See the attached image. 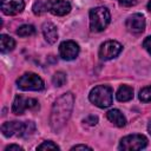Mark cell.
<instances>
[{
	"label": "cell",
	"mask_w": 151,
	"mask_h": 151,
	"mask_svg": "<svg viewBox=\"0 0 151 151\" xmlns=\"http://www.w3.org/2000/svg\"><path fill=\"white\" fill-rule=\"evenodd\" d=\"M73 104L74 96L71 92L64 93L54 101L50 117V125L53 131L61 130L64 125L67 123L73 110Z\"/></svg>",
	"instance_id": "6da1fadb"
},
{
	"label": "cell",
	"mask_w": 151,
	"mask_h": 151,
	"mask_svg": "<svg viewBox=\"0 0 151 151\" xmlns=\"http://www.w3.org/2000/svg\"><path fill=\"white\" fill-rule=\"evenodd\" d=\"M113 91L107 85H98L91 90L88 94V99L96 106L100 109H106L112 104Z\"/></svg>",
	"instance_id": "7a4b0ae2"
},
{
	"label": "cell",
	"mask_w": 151,
	"mask_h": 151,
	"mask_svg": "<svg viewBox=\"0 0 151 151\" xmlns=\"http://www.w3.org/2000/svg\"><path fill=\"white\" fill-rule=\"evenodd\" d=\"M111 14L106 7L99 6L90 11V28L92 32H101L110 24Z\"/></svg>",
	"instance_id": "3957f363"
},
{
	"label": "cell",
	"mask_w": 151,
	"mask_h": 151,
	"mask_svg": "<svg viewBox=\"0 0 151 151\" xmlns=\"http://www.w3.org/2000/svg\"><path fill=\"white\" fill-rule=\"evenodd\" d=\"M17 85L20 90L24 91H40L44 88L42 79L33 72H27L19 77L17 80Z\"/></svg>",
	"instance_id": "277c9868"
},
{
	"label": "cell",
	"mask_w": 151,
	"mask_h": 151,
	"mask_svg": "<svg viewBox=\"0 0 151 151\" xmlns=\"http://www.w3.org/2000/svg\"><path fill=\"white\" fill-rule=\"evenodd\" d=\"M147 145V139L143 134H129L122 138L119 149L120 150H142Z\"/></svg>",
	"instance_id": "5b68a950"
},
{
	"label": "cell",
	"mask_w": 151,
	"mask_h": 151,
	"mask_svg": "<svg viewBox=\"0 0 151 151\" xmlns=\"http://www.w3.org/2000/svg\"><path fill=\"white\" fill-rule=\"evenodd\" d=\"M39 109L38 100L33 98H25L20 94H17L12 105V112L14 114H22L26 110H37Z\"/></svg>",
	"instance_id": "8992f818"
},
{
	"label": "cell",
	"mask_w": 151,
	"mask_h": 151,
	"mask_svg": "<svg viewBox=\"0 0 151 151\" xmlns=\"http://www.w3.org/2000/svg\"><path fill=\"white\" fill-rule=\"evenodd\" d=\"M123 46L114 40H109L104 42L99 48V57L101 60H111L116 58L122 52Z\"/></svg>",
	"instance_id": "52a82bcc"
},
{
	"label": "cell",
	"mask_w": 151,
	"mask_h": 151,
	"mask_svg": "<svg viewBox=\"0 0 151 151\" xmlns=\"http://www.w3.org/2000/svg\"><path fill=\"white\" fill-rule=\"evenodd\" d=\"M59 54L65 60H73L79 54V46L72 40L63 41L59 46Z\"/></svg>",
	"instance_id": "ba28073f"
},
{
	"label": "cell",
	"mask_w": 151,
	"mask_h": 151,
	"mask_svg": "<svg viewBox=\"0 0 151 151\" xmlns=\"http://www.w3.org/2000/svg\"><path fill=\"white\" fill-rule=\"evenodd\" d=\"M47 11L54 15H66L71 11V4L66 0H47L46 1Z\"/></svg>",
	"instance_id": "9c48e42d"
},
{
	"label": "cell",
	"mask_w": 151,
	"mask_h": 151,
	"mask_svg": "<svg viewBox=\"0 0 151 151\" xmlns=\"http://www.w3.org/2000/svg\"><path fill=\"white\" fill-rule=\"evenodd\" d=\"M125 26H126V28L130 33L139 34L145 28V18L139 13L132 14L126 19Z\"/></svg>",
	"instance_id": "30bf717a"
},
{
	"label": "cell",
	"mask_w": 151,
	"mask_h": 151,
	"mask_svg": "<svg viewBox=\"0 0 151 151\" xmlns=\"http://www.w3.org/2000/svg\"><path fill=\"white\" fill-rule=\"evenodd\" d=\"M25 7L22 0H1V11L6 15H15L21 13Z\"/></svg>",
	"instance_id": "8fae6325"
},
{
	"label": "cell",
	"mask_w": 151,
	"mask_h": 151,
	"mask_svg": "<svg viewBox=\"0 0 151 151\" xmlns=\"http://www.w3.org/2000/svg\"><path fill=\"white\" fill-rule=\"evenodd\" d=\"M24 126L25 123L22 122H6L2 124L1 126V132L5 137H12L14 134L22 137V132H24Z\"/></svg>",
	"instance_id": "7c38bea8"
},
{
	"label": "cell",
	"mask_w": 151,
	"mask_h": 151,
	"mask_svg": "<svg viewBox=\"0 0 151 151\" xmlns=\"http://www.w3.org/2000/svg\"><path fill=\"white\" fill-rule=\"evenodd\" d=\"M42 33L46 41L50 44H54L58 40V31L52 22H45L42 25Z\"/></svg>",
	"instance_id": "4fadbf2b"
},
{
	"label": "cell",
	"mask_w": 151,
	"mask_h": 151,
	"mask_svg": "<svg viewBox=\"0 0 151 151\" xmlns=\"http://www.w3.org/2000/svg\"><path fill=\"white\" fill-rule=\"evenodd\" d=\"M106 117H107V119L111 122V123H113L116 126H118V127H123V126H125V124H126V118L124 117V114L119 111V110H117V109H113V110H110L107 113H106Z\"/></svg>",
	"instance_id": "5bb4252c"
},
{
	"label": "cell",
	"mask_w": 151,
	"mask_h": 151,
	"mask_svg": "<svg viewBox=\"0 0 151 151\" xmlns=\"http://www.w3.org/2000/svg\"><path fill=\"white\" fill-rule=\"evenodd\" d=\"M116 97H117V100L119 101H129L133 98V90L127 85H123L118 88Z\"/></svg>",
	"instance_id": "9a60e30c"
},
{
	"label": "cell",
	"mask_w": 151,
	"mask_h": 151,
	"mask_svg": "<svg viewBox=\"0 0 151 151\" xmlns=\"http://www.w3.org/2000/svg\"><path fill=\"white\" fill-rule=\"evenodd\" d=\"M0 46H1V52L6 53V52H9L14 48L15 46V41L12 37L9 35H6V34H1L0 37Z\"/></svg>",
	"instance_id": "2e32d148"
},
{
	"label": "cell",
	"mask_w": 151,
	"mask_h": 151,
	"mask_svg": "<svg viewBox=\"0 0 151 151\" xmlns=\"http://www.w3.org/2000/svg\"><path fill=\"white\" fill-rule=\"evenodd\" d=\"M35 33V28L32 25H22L17 29V34L19 37H29Z\"/></svg>",
	"instance_id": "e0dca14e"
},
{
	"label": "cell",
	"mask_w": 151,
	"mask_h": 151,
	"mask_svg": "<svg viewBox=\"0 0 151 151\" xmlns=\"http://www.w3.org/2000/svg\"><path fill=\"white\" fill-rule=\"evenodd\" d=\"M52 83H53L54 86H58V87L63 86L66 83V74L64 72H61V71L55 72L53 78H52Z\"/></svg>",
	"instance_id": "ac0fdd59"
},
{
	"label": "cell",
	"mask_w": 151,
	"mask_h": 151,
	"mask_svg": "<svg viewBox=\"0 0 151 151\" xmlns=\"http://www.w3.org/2000/svg\"><path fill=\"white\" fill-rule=\"evenodd\" d=\"M139 100L143 103H149L151 101V86H146L140 90L139 92Z\"/></svg>",
	"instance_id": "d6986e66"
},
{
	"label": "cell",
	"mask_w": 151,
	"mask_h": 151,
	"mask_svg": "<svg viewBox=\"0 0 151 151\" xmlns=\"http://www.w3.org/2000/svg\"><path fill=\"white\" fill-rule=\"evenodd\" d=\"M46 11H47L46 2H44V1H41V0H38V1L34 2V5H33V13H34V14L40 15V14H42V13L46 12Z\"/></svg>",
	"instance_id": "ffe728a7"
},
{
	"label": "cell",
	"mask_w": 151,
	"mask_h": 151,
	"mask_svg": "<svg viewBox=\"0 0 151 151\" xmlns=\"http://www.w3.org/2000/svg\"><path fill=\"white\" fill-rule=\"evenodd\" d=\"M38 150H59V146L57 144H54L53 142L47 140V142H44L42 144H40L38 146Z\"/></svg>",
	"instance_id": "44dd1931"
},
{
	"label": "cell",
	"mask_w": 151,
	"mask_h": 151,
	"mask_svg": "<svg viewBox=\"0 0 151 151\" xmlns=\"http://www.w3.org/2000/svg\"><path fill=\"white\" fill-rule=\"evenodd\" d=\"M84 123L87 124V125L93 126V125H96V124L98 123V117H97V116H88L87 118L84 119Z\"/></svg>",
	"instance_id": "7402d4cb"
},
{
	"label": "cell",
	"mask_w": 151,
	"mask_h": 151,
	"mask_svg": "<svg viewBox=\"0 0 151 151\" xmlns=\"http://www.w3.org/2000/svg\"><path fill=\"white\" fill-rule=\"evenodd\" d=\"M143 47L151 54V35L147 37V38L144 40V42H143Z\"/></svg>",
	"instance_id": "603a6c76"
},
{
	"label": "cell",
	"mask_w": 151,
	"mask_h": 151,
	"mask_svg": "<svg viewBox=\"0 0 151 151\" xmlns=\"http://www.w3.org/2000/svg\"><path fill=\"white\" fill-rule=\"evenodd\" d=\"M22 150L24 149L21 146L15 145V144H11V145L6 146V149H5V151H22Z\"/></svg>",
	"instance_id": "cb8c5ba5"
},
{
	"label": "cell",
	"mask_w": 151,
	"mask_h": 151,
	"mask_svg": "<svg viewBox=\"0 0 151 151\" xmlns=\"http://www.w3.org/2000/svg\"><path fill=\"white\" fill-rule=\"evenodd\" d=\"M117 1L123 6H132L136 4V0H117Z\"/></svg>",
	"instance_id": "d4e9b609"
},
{
	"label": "cell",
	"mask_w": 151,
	"mask_h": 151,
	"mask_svg": "<svg viewBox=\"0 0 151 151\" xmlns=\"http://www.w3.org/2000/svg\"><path fill=\"white\" fill-rule=\"evenodd\" d=\"M79 149H83V150H91V147L87 146V145H74L71 150H79Z\"/></svg>",
	"instance_id": "484cf974"
},
{
	"label": "cell",
	"mask_w": 151,
	"mask_h": 151,
	"mask_svg": "<svg viewBox=\"0 0 151 151\" xmlns=\"http://www.w3.org/2000/svg\"><path fill=\"white\" fill-rule=\"evenodd\" d=\"M147 8H149V11L151 12V0L149 1V4H147Z\"/></svg>",
	"instance_id": "4316f807"
},
{
	"label": "cell",
	"mask_w": 151,
	"mask_h": 151,
	"mask_svg": "<svg viewBox=\"0 0 151 151\" xmlns=\"http://www.w3.org/2000/svg\"><path fill=\"white\" fill-rule=\"evenodd\" d=\"M147 130H149V133L151 134V123L149 124V126H147Z\"/></svg>",
	"instance_id": "83f0119b"
}]
</instances>
